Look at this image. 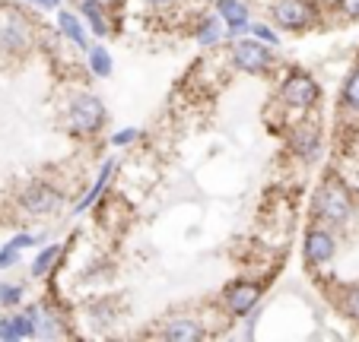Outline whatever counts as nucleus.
Instances as JSON below:
<instances>
[{
  "label": "nucleus",
  "instance_id": "nucleus-1",
  "mask_svg": "<svg viewBox=\"0 0 359 342\" xmlns=\"http://www.w3.org/2000/svg\"><path fill=\"white\" fill-rule=\"evenodd\" d=\"M309 215H312V222L334 228V231L346 228L353 222V215H356V197H353L350 184L340 175H325L312 194Z\"/></svg>",
  "mask_w": 359,
  "mask_h": 342
},
{
  "label": "nucleus",
  "instance_id": "nucleus-2",
  "mask_svg": "<svg viewBox=\"0 0 359 342\" xmlns=\"http://www.w3.org/2000/svg\"><path fill=\"white\" fill-rule=\"evenodd\" d=\"M109 124V108L93 89H74L64 105V127L74 140H93Z\"/></svg>",
  "mask_w": 359,
  "mask_h": 342
},
{
  "label": "nucleus",
  "instance_id": "nucleus-3",
  "mask_svg": "<svg viewBox=\"0 0 359 342\" xmlns=\"http://www.w3.org/2000/svg\"><path fill=\"white\" fill-rule=\"evenodd\" d=\"M35 26L26 10L0 7V64H22L35 51Z\"/></svg>",
  "mask_w": 359,
  "mask_h": 342
},
{
  "label": "nucleus",
  "instance_id": "nucleus-4",
  "mask_svg": "<svg viewBox=\"0 0 359 342\" xmlns=\"http://www.w3.org/2000/svg\"><path fill=\"white\" fill-rule=\"evenodd\" d=\"M283 149L299 165H315L321 159V152H325V130H321L315 111L296 114L292 121L283 124Z\"/></svg>",
  "mask_w": 359,
  "mask_h": 342
},
{
  "label": "nucleus",
  "instance_id": "nucleus-5",
  "mask_svg": "<svg viewBox=\"0 0 359 342\" xmlns=\"http://www.w3.org/2000/svg\"><path fill=\"white\" fill-rule=\"evenodd\" d=\"M273 101H277L286 114H309L321 105V83L315 80L309 70L290 67L283 76H280Z\"/></svg>",
  "mask_w": 359,
  "mask_h": 342
},
{
  "label": "nucleus",
  "instance_id": "nucleus-6",
  "mask_svg": "<svg viewBox=\"0 0 359 342\" xmlns=\"http://www.w3.org/2000/svg\"><path fill=\"white\" fill-rule=\"evenodd\" d=\"M226 64L242 76H271L277 67V51L251 35H238L226 51Z\"/></svg>",
  "mask_w": 359,
  "mask_h": 342
},
{
  "label": "nucleus",
  "instance_id": "nucleus-7",
  "mask_svg": "<svg viewBox=\"0 0 359 342\" xmlns=\"http://www.w3.org/2000/svg\"><path fill=\"white\" fill-rule=\"evenodd\" d=\"M64 190L57 184L45 181V178H32L26 181L20 190H16L13 203L22 215H32V219H45V215H55L57 209L64 206Z\"/></svg>",
  "mask_w": 359,
  "mask_h": 342
},
{
  "label": "nucleus",
  "instance_id": "nucleus-8",
  "mask_svg": "<svg viewBox=\"0 0 359 342\" xmlns=\"http://www.w3.org/2000/svg\"><path fill=\"white\" fill-rule=\"evenodd\" d=\"M271 22L280 35H299L309 32L321 20L318 0H271Z\"/></svg>",
  "mask_w": 359,
  "mask_h": 342
},
{
  "label": "nucleus",
  "instance_id": "nucleus-9",
  "mask_svg": "<svg viewBox=\"0 0 359 342\" xmlns=\"http://www.w3.org/2000/svg\"><path fill=\"white\" fill-rule=\"evenodd\" d=\"M261 298H264V282L238 276V279L226 282V289L219 292V308H223L226 320H245L261 304Z\"/></svg>",
  "mask_w": 359,
  "mask_h": 342
},
{
  "label": "nucleus",
  "instance_id": "nucleus-10",
  "mask_svg": "<svg viewBox=\"0 0 359 342\" xmlns=\"http://www.w3.org/2000/svg\"><path fill=\"white\" fill-rule=\"evenodd\" d=\"M337 248H340V241H337V235H334V228L312 222L302 235V263H305V269L321 273L325 266H331L334 257H337Z\"/></svg>",
  "mask_w": 359,
  "mask_h": 342
},
{
  "label": "nucleus",
  "instance_id": "nucleus-11",
  "mask_svg": "<svg viewBox=\"0 0 359 342\" xmlns=\"http://www.w3.org/2000/svg\"><path fill=\"white\" fill-rule=\"evenodd\" d=\"M153 336L163 342H203L210 336L207 323L194 314H169L159 320V327L153 329Z\"/></svg>",
  "mask_w": 359,
  "mask_h": 342
},
{
  "label": "nucleus",
  "instance_id": "nucleus-12",
  "mask_svg": "<svg viewBox=\"0 0 359 342\" xmlns=\"http://www.w3.org/2000/svg\"><path fill=\"white\" fill-rule=\"evenodd\" d=\"M35 323H39V304H20L13 314L0 317V342L35 339Z\"/></svg>",
  "mask_w": 359,
  "mask_h": 342
},
{
  "label": "nucleus",
  "instance_id": "nucleus-13",
  "mask_svg": "<svg viewBox=\"0 0 359 342\" xmlns=\"http://www.w3.org/2000/svg\"><path fill=\"white\" fill-rule=\"evenodd\" d=\"M191 35H194V45L203 48V51H217V48L229 38L223 20H219L213 10H197V13H194V26H191Z\"/></svg>",
  "mask_w": 359,
  "mask_h": 342
},
{
  "label": "nucleus",
  "instance_id": "nucleus-14",
  "mask_svg": "<svg viewBox=\"0 0 359 342\" xmlns=\"http://www.w3.org/2000/svg\"><path fill=\"white\" fill-rule=\"evenodd\" d=\"M213 13L223 20L226 32H229V41L238 38V35H245L248 26H251L248 0H213Z\"/></svg>",
  "mask_w": 359,
  "mask_h": 342
},
{
  "label": "nucleus",
  "instance_id": "nucleus-15",
  "mask_svg": "<svg viewBox=\"0 0 359 342\" xmlns=\"http://www.w3.org/2000/svg\"><path fill=\"white\" fill-rule=\"evenodd\" d=\"M76 13L83 16L89 35H95V38H109L115 32V13L99 0H76Z\"/></svg>",
  "mask_w": 359,
  "mask_h": 342
},
{
  "label": "nucleus",
  "instance_id": "nucleus-16",
  "mask_svg": "<svg viewBox=\"0 0 359 342\" xmlns=\"http://www.w3.org/2000/svg\"><path fill=\"white\" fill-rule=\"evenodd\" d=\"M55 20H57V35L70 41V48H76L80 54H86V48L93 45L89 41V29L83 22V16L76 10H67V7H57L55 10Z\"/></svg>",
  "mask_w": 359,
  "mask_h": 342
},
{
  "label": "nucleus",
  "instance_id": "nucleus-17",
  "mask_svg": "<svg viewBox=\"0 0 359 342\" xmlns=\"http://www.w3.org/2000/svg\"><path fill=\"white\" fill-rule=\"evenodd\" d=\"M115 171H118V159H105L99 168V175H95V181L86 187V194L80 197V200L74 203V215H83L89 213V209H95V203L105 197V190H109V184L115 181Z\"/></svg>",
  "mask_w": 359,
  "mask_h": 342
},
{
  "label": "nucleus",
  "instance_id": "nucleus-18",
  "mask_svg": "<svg viewBox=\"0 0 359 342\" xmlns=\"http://www.w3.org/2000/svg\"><path fill=\"white\" fill-rule=\"evenodd\" d=\"M64 336H70V317L57 304H39L35 339H64Z\"/></svg>",
  "mask_w": 359,
  "mask_h": 342
},
{
  "label": "nucleus",
  "instance_id": "nucleus-19",
  "mask_svg": "<svg viewBox=\"0 0 359 342\" xmlns=\"http://www.w3.org/2000/svg\"><path fill=\"white\" fill-rule=\"evenodd\" d=\"M83 314H86V323L95 333H109L111 327L121 323V308H118L111 298H93V301L83 308Z\"/></svg>",
  "mask_w": 359,
  "mask_h": 342
},
{
  "label": "nucleus",
  "instance_id": "nucleus-20",
  "mask_svg": "<svg viewBox=\"0 0 359 342\" xmlns=\"http://www.w3.org/2000/svg\"><path fill=\"white\" fill-rule=\"evenodd\" d=\"M64 250H67L64 241H51V244H45V248H39L35 257L29 260V276H32V279H48V276L61 266Z\"/></svg>",
  "mask_w": 359,
  "mask_h": 342
},
{
  "label": "nucleus",
  "instance_id": "nucleus-21",
  "mask_svg": "<svg viewBox=\"0 0 359 342\" xmlns=\"http://www.w3.org/2000/svg\"><path fill=\"white\" fill-rule=\"evenodd\" d=\"M86 70L95 76V80H109L115 73V61L105 45H89L86 48Z\"/></svg>",
  "mask_w": 359,
  "mask_h": 342
},
{
  "label": "nucleus",
  "instance_id": "nucleus-22",
  "mask_svg": "<svg viewBox=\"0 0 359 342\" xmlns=\"http://www.w3.org/2000/svg\"><path fill=\"white\" fill-rule=\"evenodd\" d=\"M340 108L359 117V64L346 73L344 86H340Z\"/></svg>",
  "mask_w": 359,
  "mask_h": 342
},
{
  "label": "nucleus",
  "instance_id": "nucleus-23",
  "mask_svg": "<svg viewBox=\"0 0 359 342\" xmlns=\"http://www.w3.org/2000/svg\"><path fill=\"white\" fill-rule=\"evenodd\" d=\"M337 304L353 323H359V282H350V285H340L337 292Z\"/></svg>",
  "mask_w": 359,
  "mask_h": 342
},
{
  "label": "nucleus",
  "instance_id": "nucleus-24",
  "mask_svg": "<svg viewBox=\"0 0 359 342\" xmlns=\"http://www.w3.org/2000/svg\"><path fill=\"white\" fill-rule=\"evenodd\" d=\"M26 301V289L20 282H0V308L4 311H16Z\"/></svg>",
  "mask_w": 359,
  "mask_h": 342
},
{
  "label": "nucleus",
  "instance_id": "nucleus-25",
  "mask_svg": "<svg viewBox=\"0 0 359 342\" xmlns=\"http://www.w3.org/2000/svg\"><path fill=\"white\" fill-rule=\"evenodd\" d=\"M245 35L264 41V45H271V48L280 45V32L273 29V22H255V20H251V26H248V32H245Z\"/></svg>",
  "mask_w": 359,
  "mask_h": 342
},
{
  "label": "nucleus",
  "instance_id": "nucleus-26",
  "mask_svg": "<svg viewBox=\"0 0 359 342\" xmlns=\"http://www.w3.org/2000/svg\"><path fill=\"white\" fill-rule=\"evenodd\" d=\"M137 140H140V127H124V130H118V134H111L109 143L115 149H130Z\"/></svg>",
  "mask_w": 359,
  "mask_h": 342
},
{
  "label": "nucleus",
  "instance_id": "nucleus-27",
  "mask_svg": "<svg viewBox=\"0 0 359 342\" xmlns=\"http://www.w3.org/2000/svg\"><path fill=\"white\" fill-rule=\"evenodd\" d=\"M20 260H22V250L10 248V244H4V248H0V273H7V269L20 266Z\"/></svg>",
  "mask_w": 359,
  "mask_h": 342
},
{
  "label": "nucleus",
  "instance_id": "nucleus-28",
  "mask_svg": "<svg viewBox=\"0 0 359 342\" xmlns=\"http://www.w3.org/2000/svg\"><path fill=\"white\" fill-rule=\"evenodd\" d=\"M39 241H41V235H35V231H16L7 244L10 248H16V250H26V248H35Z\"/></svg>",
  "mask_w": 359,
  "mask_h": 342
},
{
  "label": "nucleus",
  "instance_id": "nucleus-29",
  "mask_svg": "<svg viewBox=\"0 0 359 342\" xmlns=\"http://www.w3.org/2000/svg\"><path fill=\"white\" fill-rule=\"evenodd\" d=\"M140 3L147 10H153V13H175L184 0H140Z\"/></svg>",
  "mask_w": 359,
  "mask_h": 342
},
{
  "label": "nucleus",
  "instance_id": "nucleus-30",
  "mask_svg": "<svg viewBox=\"0 0 359 342\" xmlns=\"http://www.w3.org/2000/svg\"><path fill=\"white\" fill-rule=\"evenodd\" d=\"M334 7H337V13L344 16V20H350V22L359 20V0H337Z\"/></svg>",
  "mask_w": 359,
  "mask_h": 342
},
{
  "label": "nucleus",
  "instance_id": "nucleus-31",
  "mask_svg": "<svg viewBox=\"0 0 359 342\" xmlns=\"http://www.w3.org/2000/svg\"><path fill=\"white\" fill-rule=\"evenodd\" d=\"M22 7H32V10H41V13H51V10L64 7V0H20Z\"/></svg>",
  "mask_w": 359,
  "mask_h": 342
},
{
  "label": "nucleus",
  "instance_id": "nucleus-32",
  "mask_svg": "<svg viewBox=\"0 0 359 342\" xmlns=\"http://www.w3.org/2000/svg\"><path fill=\"white\" fill-rule=\"evenodd\" d=\"M99 3H105V7H109L111 13H115L118 7H124V3H128V0H99Z\"/></svg>",
  "mask_w": 359,
  "mask_h": 342
},
{
  "label": "nucleus",
  "instance_id": "nucleus-33",
  "mask_svg": "<svg viewBox=\"0 0 359 342\" xmlns=\"http://www.w3.org/2000/svg\"><path fill=\"white\" fill-rule=\"evenodd\" d=\"M191 3H197V7H203V3H210V0H191Z\"/></svg>",
  "mask_w": 359,
  "mask_h": 342
}]
</instances>
